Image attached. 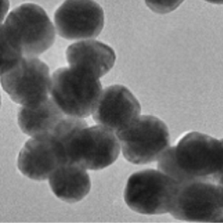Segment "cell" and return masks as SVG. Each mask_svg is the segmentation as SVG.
Returning a JSON list of instances; mask_svg holds the SVG:
<instances>
[{
	"mask_svg": "<svg viewBox=\"0 0 223 223\" xmlns=\"http://www.w3.org/2000/svg\"><path fill=\"white\" fill-rule=\"evenodd\" d=\"M222 140L197 131L187 133L158 160V169L179 184L194 181L221 184Z\"/></svg>",
	"mask_w": 223,
	"mask_h": 223,
	"instance_id": "obj_1",
	"label": "cell"
},
{
	"mask_svg": "<svg viewBox=\"0 0 223 223\" xmlns=\"http://www.w3.org/2000/svg\"><path fill=\"white\" fill-rule=\"evenodd\" d=\"M55 37L45 10L34 3L23 4L11 10L1 26V58L12 62L37 57L52 46Z\"/></svg>",
	"mask_w": 223,
	"mask_h": 223,
	"instance_id": "obj_2",
	"label": "cell"
},
{
	"mask_svg": "<svg viewBox=\"0 0 223 223\" xmlns=\"http://www.w3.org/2000/svg\"><path fill=\"white\" fill-rule=\"evenodd\" d=\"M179 183L159 170L140 171L128 178L124 197L128 206L141 214L169 213Z\"/></svg>",
	"mask_w": 223,
	"mask_h": 223,
	"instance_id": "obj_3",
	"label": "cell"
},
{
	"mask_svg": "<svg viewBox=\"0 0 223 223\" xmlns=\"http://www.w3.org/2000/svg\"><path fill=\"white\" fill-rule=\"evenodd\" d=\"M115 134L123 156L134 164H147L158 160L169 145L167 127L162 120L152 115L139 116Z\"/></svg>",
	"mask_w": 223,
	"mask_h": 223,
	"instance_id": "obj_4",
	"label": "cell"
},
{
	"mask_svg": "<svg viewBox=\"0 0 223 223\" xmlns=\"http://www.w3.org/2000/svg\"><path fill=\"white\" fill-rule=\"evenodd\" d=\"M102 90L99 80L80 76L69 67L57 69L51 78V97L67 116L83 119L92 114Z\"/></svg>",
	"mask_w": 223,
	"mask_h": 223,
	"instance_id": "obj_5",
	"label": "cell"
},
{
	"mask_svg": "<svg viewBox=\"0 0 223 223\" xmlns=\"http://www.w3.org/2000/svg\"><path fill=\"white\" fill-rule=\"evenodd\" d=\"M222 185L203 181L179 184L169 213L175 219L181 221L222 222Z\"/></svg>",
	"mask_w": 223,
	"mask_h": 223,
	"instance_id": "obj_6",
	"label": "cell"
},
{
	"mask_svg": "<svg viewBox=\"0 0 223 223\" xmlns=\"http://www.w3.org/2000/svg\"><path fill=\"white\" fill-rule=\"evenodd\" d=\"M120 145L115 133L98 125L77 132L67 144L69 162L86 169L98 170L113 163L120 153Z\"/></svg>",
	"mask_w": 223,
	"mask_h": 223,
	"instance_id": "obj_7",
	"label": "cell"
},
{
	"mask_svg": "<svg viewBox=\"0 0 223 223\" xmlns=\"http://www.w3.org/2000/svg\"><path fill=\"white\" fill-rule=\"evenodd\" d=\"M49 69L37 57H23L0 74L2 87L14 102L22 106L39 104L48 98Z\"/></svg>",
	"mask_w": 223,
	"mask_h": 223,
	"instance_id": "obj_8",
	"label": "cell"
},
{
	"mask_svg": "<svg viewBox=\"0 0 223 223\" xmlns=\"http://www.w3.org/2000/svg\"><path fill=\"white\" fill-rule=\"evenodd\" d=\"M56 30L62 37L70 40L92 38L101 31L104 24L102 8L91 0H67L55 11Z\"/></svg>",
	"mask_w": 223,
	"mask_h": 223,
	"instance_id": "obj_9",
	"label": "cell"
},
{
	"mask_svg": "<svg viewBox=\"0 0 223 223\" xmlns=\"http://www.w3.org/2000/svg\"><path fill=\"white\" fill-rule=\"evenodd\" d=\"M141 111L139 102L129 89L123 85H114L102 90L92 115L98 125L116 133L133 123Z\"/></svg>",
	"mask_w": 223,
	"mask_h": 223,
	"instance_id": "obj_10",
	"label": "cell"
},
{
	"mask_svg": "<svg viewBox=\"0 0 223 223\" xmlns=\"http://www.w3.org/2000/svg\"><path fill=\"white\" fill-rule=\"evenodd\" d=\"M69 67L81 76L98 80L113 66L116 59L114 50L98 41L89 40L73 43L66 51Z\"/></svg>",
	"mask_w": 223,
	"mask_h": 223,
	"instance_id": "obj_11",
	"label": "cell"
},
{
	"mask_svg": "<svg viewBox=\"0 0 223 223\" xmlns=\"http://www.w3.org/2000/svg\"><path fill=\"white\" fill-rule=\"evenodd\" d=\"M61 164L58 149L50 137H32L28 140L20 151L17 161L22 174L37 180L47 179Z\"/></svg>",
	"mask_w": 223,
	"mask_h": 223,
	"instance_id": "obj_12",
	"label": "cell"
},
{
	"mask_svg": "<svg viewBox=\"0 0 223 223\" xmlns=\"http://www.w3.org/2000/svg\"><path fill=\"white\" fill-rule=\"evenodd\" d=\"M65 114L51 97L32 106H22L18 114L22 131L32 138L50 136Z\"/></svg>",
	"mask_w": 223,
	"mask_h": 223,
	"instance_id": "obj_13",
	"label": "cell"
},
{
	"mask_svg": "<svg viewBox=\"0 0 223 223\" xmlns=\"http://www.w3.org/2000/svg\"><path fill=\"white\" fill-rule=\"evenodd\" d=\"M86 170L75 163L59 166L49 178L53 192L67 202L80 200L88 194L90 188V179Z\"/></svg>",
	"mask_w": 223,
	"mask_h": 223,
	"instance_id": "obj_14",
	"label": "cell"
}]
</instances>
